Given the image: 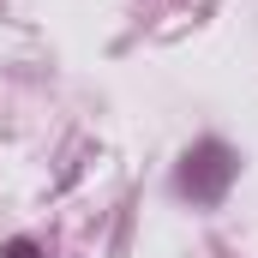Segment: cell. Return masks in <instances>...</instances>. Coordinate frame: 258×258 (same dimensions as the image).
Masks as SVG:
<instances>
[{
    "label": "cell",
    "instance_id": "cell-1",
    "mask_svg": "<svg viewBox=\"0 0 258 258\" xmlns=\"http://www.w3.org/2000/svg\"><path fill=\"white\" fill-rule=\"evenodd\" d=\"M234 174H240V156L222 138H198L180 156V168H174V192L192 198V204H222V192L234 186Z\"/></svg>",
    "mask_w": 258,
    "mask_h": 258
},
{
    "label": "cell",
    "instance_id": "cell-2",
    "mask_svg": "<svg viewBox=\"0 0 258 258\" xmlns=\"http://www.w3.org/2000/svg\"><path fill=\"white\" fill-rule=\"evenodd\" d=\"M0 258H42V246H36V240H6Z\"/></svg>",
    "mask_w": 258,
    "mask_h": 258
}]
</instances>
